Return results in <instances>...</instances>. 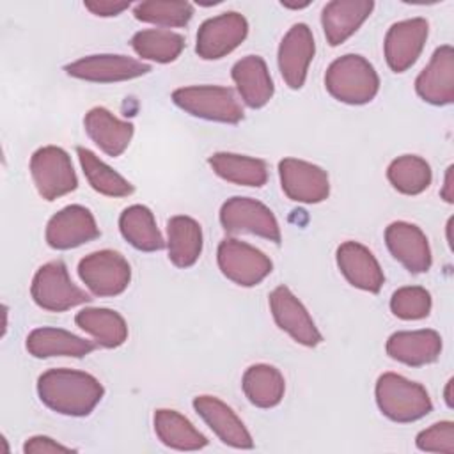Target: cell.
Returning a JSON list of instances; mask_svg holds the SVG:
<instances>
[{"mask_svg":"<svg viewBox=\"0 0 454 454\" xmlns=\"http://www.w3.org/2000/svg\"><path fill=\"white\" fill-rule=\"evenodd\" d=\"M216 261L220 271L243 287L261 284L273 270V262L264 252L236 238L222 239L216 250Z\"/></svg>","mask_w":454,"mask_h":454,"instance_id":"obj_7","label":"cell"},{"mask_svg":"<svg viewBox=\"0 0 454 454\" xmlns=\"http://www.w3.org/2000/svg\"><path fill=\"white\" fill-rule=\"evenodd\" d=\"M43 404L67 417L89 415L103 399L105 388L92 374L74 369H50L37 380Z\"/></svg>","mask_w":454,"mask_h":454,"instance_id":"obj_1","label":"cell"},{"mask_svg":"<svg viewBox=\"0 0 454 454\" xmlns=\"http://www.w3.org/2000/svg\"><path fill=\"white\" fill-rule=\"evenodd\" d=\"M270 310L275 323L296 342L307 348H316L323 340V335L319 333L310 314L289 287L278 286L270 293Z\"/></svg>","mask_w":454,"mask_h":454,"instance_id":"obj_14","label":"cell"},{"mask_svg":"<svg viewBox=\"0 0 454 454\" xmlns=\"http://www.w3.org/2000/svg\"><path fill=\"white\" fill-rule=\"evenodd\" d=\"M442 353V337L434 330L395 332L387 340V355L404 365L433 364Z\"/></svg>","mask_w":454,"mask_h":454,"instance_id":"obj_22","label":"cell"},{"mask_svg":"<svg viewBox=\"0 0 454 454\" xmlns=\"http://www.w3.org/2000/svg\"><path fill=\"white\" fill-rule=\"evenodd\" d=\"M85 9H89L92 14L101 18L117 16L122 11L129 7V2H110V0H96V2H85Z\"/></svg>","mask_w":454,"mask_h":454,"instance_id":"obj_39","label":"cell"},{"mask_svg":"<svg viewBox=\"0 0 454 454\" xmlns=\"http://www.w3.org/2000/svg\"><path fill=\"white\" fill-rule=\"evenodd\" d=\"M337 266L344 278L367 293H380L385 275L372 252L358 241H344L337 248Z\"/></svg>","mask_w":454,"mask_h":454,"instance_id":"obj_20","label":"cell"},{"mask_svg":"<svg viewBox=\"0 0 454 454\" xmlns=\"http://www.w3.org/2000/svg\"><path fill=\"white\" fill-rule=\"evenodd\" d=\"M133 14L138 21L170 28L188 25L193 16V7L190 2L181 0H147L137 4Z\"/></svg>","mask_w":454,"mask_h":454,"instance_id":"obj_35","label":"cell"},{"mask_svg":"<svg viewBox=\"0 0 454 454\" xmlns=\"http://www.w3.org/2000/svg\"><path fill=\"white\" fill-rule=\"evenodd\" d=\"M374 394L380 411L394 422H415L433 410L427 390L420 383L410 381L395 372L381 374L376 381Z\"/></svg>","mask_w":454,"mask_h":454,"instance_id":"obj_3","label":"cell"},{"mask_svg":"<svg viewBox=\"0 0 454 454\" xmlns=\"http://www.w3.org/2000/svg\"><path fill=\"white\" fill-rule=\"evenodd\" d=\"M74 323L92 335L96 344L103 348H119L128 339V325L124 317L112 309H83L76 314Z\"/></svg>","mask_w":454,"mask_h":454,"instance_id":"obj_30","label":"cell"},{"mask_svg":"<svg viewBox=\"0 0 454 454\" xmlns=\"http://www.w3.org/2000/svg\"><path fill=\"white\" fill-rule=\"evenodd\" d=\"M220 223L227 232H250L280 243V227L273 211L250 197H232L222 204Z\"/></svg>","mask_w":454,"mask_h":454,"instance_id":"obj_9","label":"cell"},{"mask_svg":"<svg viewBox=\"0 0 454 454\" xmlns=\"http://www.w3.org/2000/svg\"><path fill=\"white\" fill-rule=\"evenodd\" d=\"M83 126L90 140L108 156H121L133 137V124L117 119L103 106H96L85 114Z\"/></svg>","mask_w":454,"mask_h":454,"instance_id":"obj_23","label":"cell"},{"mask_svg":"<svg viewBox=\"0 0 454 454\" xmlns=\"http://www.w3.org/2000/svg\"><path fill=\"white\" fill-rule=\"evenodd\" d=\"M78 275L96 296H117L131 280L129 262L115 250H98L85 255L78 264Z\"/></svg>","mask_w":454,"mask_h":454,"instance_id":"obj_8","label":"cell"},{"mask_svg":"<svg viewBox=\"0 0 454 454\" xmlns=\"http://www.w3.org/2000/svg\"><path fill=\"white\" fill-rule=\"evenodd\" d=\"M154 433L158 440L176 450H199L207 445V438L176 410H156Z\"/></svg>","mask_w":454,"mask_h":454,"instance_id":"obj_29","label":"cell"},{"mask_svg":"<svg viewBox=\"0 0 454 454\" xmlns=\"http://www.w3.org/2000/svg\"><path fill=\"white\" fill-rule=\"evenodd\" d=\"M76 154L89 184L98 193L106 197H128L133 193V184L112 167H108L105 161H101L92 151L85 147H76Z\"/></svg>","mask_w":454,"mask_h":454,"instance_id":"obj_33","label":"cell"},{"mask_svg":"<svg viewBox=\"0 0 454 454\" xmlns=\"http://www.w3.org/2000/svg\"><path fill=\"white\" fill-rule=\"evenodd\" d=\"M325 87L340 103L365 105L378 94L380 76L367 59L348 53L328 66Z\"/></svg>","mask_w":454,"mask_h":454,"instance_id":"obj_2","label":"cell"},{"mask_svg":"<svg viewBox=\"0 0 454 454\" xmlns=\"http://www.w3.org/2000/svg\"><path fill=\"white\" fill-rule=\"evenodd\" d=\"M390 254L410 271L426 273L431 268V248L426 234L410 222H392L385 229Z\"/></svg>","mask_w":454,"mask_h":454,"instance_id":"obj_18","label":"cell"},{"mask_svg":"<svg viewBox=\"0 0 454 454\" xmlns=\"http://www.w3.org/2000/svg\"><path fill=\"white\" fill-rule=\"evenodd\" d=\"M417 447L424 452L454 454V424L442 420L417 434Z\"/></svg>","mask_w":454,"mask_h":454,"instance_id":"obj_37","label":"cell"},{"mask_svg":"<svg viewBox=\"0 0 454 454\" xmlns=\"http://www.w3.org/2000/svg\"><path fill=\"white\" fill-rule=\"evenodd\" d=\"M387 177L399 193L419 195L429 188L433 181V172L424 158L415 154H404L395 158L388 165Z\"/></svg>","mask_w":454,"mask_h":454,"instance_id":"obj_34","label":"cell"},{"mask_svg":"<svg viewBox=\"0 0 454 454\" xmlns=\"http://www.w3.org/2000/svg\"><path fill=\"white\" fill-rule=\"evenodd\" d=\"M247 399L257 408L277 406L286 392V381L280 371L268 364L250 365L241 380Z\"/></svg>","mask_w":454,"mask_h":454,"instance_id":"obj_31","label":"cell"},{"mask_svg":"<svg viewBox=\"0 0 454 454\" xmlns=\"http://www.w3.org/2000/svg\"><path fill=\"white\" fill-rule=\"evenodd\" d=\"M167 250L174 266H193L202 252L200 223L184 215L172 216L167 222Z\"/></svg>","mask_w":454,"mask_h":454,"instance_id":"obj_26","label":"cell"},{"mask_svg":"<svg viewBox=\"0 0 454 454\" xmlns=\"http://www.w3.org/2000/svg\"><path fill=\"white\" fill-rule=\"evenodd\" d=\"M374 9L372 0H333L323 7L321 25L330 46L349 39Z\"/></svg>","mask_w":454,"mask_h":454,"instance_id":"obj_21","label":"cell"},{"mask_svg":"<svg viewBox=\"0 0 454 454\" xmlns=\"http://www.w3.org/2000/svg\"><path fill=\"white\" fill-rule=\"evenodd\" d=\"M27 351L35 358L50 356H74L82 358L94 351L96 344L85 340L67 330L43 326L35 328L27 335Z\"/></svg>","mask_w":454,"mask_h":454,"instance_id":"obj_25","label":"cell"},{"mask_svg":"<svg viewBox=\"0 0 454 454\" xmlns=\"http://www.w3.org/2000/svg\"><path fill=\"white\" fill-rule=\"evenodd\" d=\"M450 387H452V380L447 381V387H445V403L449 408H452V397H450Z\"/></svg>","mask_w":454,"mask_h":454,"instance_id":"obj_41","label":"cell"},{"mask_svg":"<svg viewBox=\"0 0 454 454\" xmlns=\"http://www.w3.org/2000/svg\"><path fill=\"white\" fill-rule=\"evenodd\" d=\"M429 34L424 18H411L394 23L385 35V59L394 73L408 71L420 57Z\"/></svg>","mask_w":454,"mask_h":454,"instance_id":"obj_15","label":"cell"},{"mask_svg":"<svg viewBox=\"0 0 454 454\" xmlns=\"http://www.w3.org/2000/svg\"><path fill=\"white\" fill-rule=\"evenodd\" d=\"M415 90L426 103L436 106L454 101V50L450 44L434 50L431 60L415 80Z\"/></svg>","mask_w":454,"mask_h":454,"instance_id":"obj_17","label":"cell"},{"mask_svg":"<svg viewBox=\"0 0 454 454\" xmlns=\"http://www.w3.org/2000/svg\"><path fill=\"white\" fill-rule=\"evenodd\" d=\"M442 197L452 204L454 202V193H452V165L447 168L445 172V181H443V188H442Z\"/></svg>","mask_w":454,"mask_h":454,"instance_id":"obj_40","label":"cell"},{"mask_svg":"<svg viewBox=\"0 0 454 454\" xmlns=\"http://www.w3.org/2000/svg\"><path fill=\"white\" fill-rule=\"evenodd\" d=\"M232 80L236 89L250 108H262L273 96V80L270 76L264 59L259 55H247L232 66Z\"/></svg>","mask_w":454,"mask_h":454,"instance_id":"obj_24","label":"cell"},{"mask_svg":"<svg viewBox=\"0 0 454 454\" xmlns=\"http://www.w3.org/2000/svg\"><path fill=\"white\" fill-rule=\"evenodd\" d=\"M248 34L243 14L229 11L206 20L197 32L195 51L204 60H218L236 50Z\"/></svg>","mask_w":454,"mask_h":454,"instance_id":"obj_10","label":"cell"},{"mask_svg":"<svg viewBox=\"0 0 454 454\" xmlns=\"http://www.w3.org/2000/svg\"><path fill=\"white\" fill-rule=\"evenodd\" d=\"M44 238L51 248L69 250L99 238V227L87 207L73 204L50 218Z\"/></svg>","mask_w":454,"mask_h":454,"instance_id":"obj_13","label":"cell"},{"mask_svg":"<svg viewBox=\"0 0 454 454\" xmlns=\"http://www.w3.org/2000/svg\"><path fill=\"white\" fill-rule=\"evenodd\" d=\"M131 48L145 60L168 64L174 62L184 50V39L181 34L167 28H145L138 30L131 37Z\"/></svg>","mask_w":454,"mask_h":454,"instance_id":"obj_32","label":"cell"},{"mask_svg":"<svg viewBox=\"0 0 454 454\" xmlns=\"http://www.w3.org/2000/svg\"><path fill=\"white\" fill-rule=\"evenodd\" d=\"M278 176L282 192L294 202L317 204L330 193L328 174L314 163L298 158H284L278 161Z\"/></svg>","mask_w":454,"mask_h":454,"instance_id":"obj_11","label":"cell"},{"mask_svg":"<svg viewBox=\"0 0 454 454\" xmlns=\"http://www.w3.org/2000/svg\"><path fill=\"white\" fill-rule=\"evenodd\" d=\"M193 408L225 445L234 449L254 447V440L243 420L222 399L215 395H197L193 399Z\"/></svg>","mask_w":454,"mask_h":454,"instance_id":"obj_19","label":"cell"},{"mask_svg":"<svg viewBox=\"0 0 454 454\" xmlns=\"http://www.w3.org/2000/svg\"><path fill=\"white\" fill-rule=\"evenodd\" d=\"M30 294L37 307L50 312H64L92 300L89 293L73 284L66 264L59 259L43 264L35 271Z\"/></svg>","mask_w":454,"mask_h":454,"instance_id":"obj_5","label":"cell"},{"mask_svg":"<svg viewBox=\"0 0 454 454\" xmlns=\"http://www.w3.org/2000/svg\"><path fill=\"white\" fill-rule=\"evenodd\" d=\"M66 73L73 78L94 83H115L144 76L151 71L149 64L135 60L126 55H89L67 64Z\"/></svg>","mask_w":454,"mask_h":454,"instance_id":"obj_12","label":"cell"},{"mask_svg":"<svg viewBox=\"0 0 454 454\" xmlns=\"http://www.w3.org/2000/svg\"><path fill=\"white\" fill-rule=\"evenodd\" d=\"M316 53V43L305 23L293 25L278 46V69L289 89H301L309 66Z\"/></svg>","mask_w":454,"mask_h":454,"instance_id":"obj_16","label":"cell"},{"mask_svg":"<svg viewBox=\"0 0 454 454\" xmlns=\"http://www.w3.org/2000/svg\"><path fill=\"white\" fill-rule=\"evenodd\" d=\"M390 310L394 316L406 321L427 317L431 312V294L420 286L401 287L390 298Z\"/></svg>","mask_w":454,"mask_h":454,"instance_id":"obj_36","label":"cell"},{"mask_svg":"<svg viewBox=\"0 0 454 454\" xmlns=\"http://www.w3.org/2000/svg\"><path fill=\"white\" fill-rule=\"evenodd\" d=\"M30 176L44 200H55L74 192L78 186L69 154L57 145H44L32 154Z\"/></svg>","mask_w":454,"mask_h":454,"instance_id":"obj_6","label":"cell"},{"mask_svg":"<svg viewBox=\"0 0 454 454\" xmlns=\"http://www.w3.org/2000/svg\"><path fill=\"white\" fill-rule=\"evenodd\" d=\"M282 5L289 7V9H303V7L309 5V2H305V4H286V2H282Z\"/></svg>","mask_w":454,"mask_h":454,"instance_id":"obj_42","label":"cell"},{"mask_svg":"<svg viewBox=\"0 0 454 454\" xmlns=\"http://www.w3.org/2000/svg\"><path fill=\"white\" fill-rule=\"evenodd\" d=\"M119 229L122 238L137 250L156 252L165 247L154 215L147 206L133 204L126 207L119 216Z\"/></svg>","mask_w":454,"mask_h":454,"instance_id":"obj_27","label":"cell"},{"mask_svg":"<svg viewBox=\"0 0 454 454\" xmlns=\"http://www.w3.org/2000/svg\"><path fill=\"white\" fill-rule=\"evenodd\" d=\"M207 163L218 177L239 186L261 188L268 181V167L259 158L236 153H215L209 156Z\"/></svg>","mask_w":454,"mask_h":454,"instance_id":"obj_28","label":"cell"},{"mask_svg":"<svg viewBox=\"0 0 454 454\" xmlns=\"http://www.w3.org/2000/svg\"><path fill=\"white\" fill-rule=\"evenodd\" d=\"M172 101L186 114L225 124H238L243 121L245 112L229 87L220 85H192L181 87L172 92Z\"/></svg>","mask_w":454,"mask_h":454,"instance_id":"obj_4","label":"cell"},{"mask_svg":"<svg viewBox=\"0 0 454 454\" xmlns=\"http://www.w3.org/2000/svg\"><path fill=\"white\" fill-rule=\"evenodd\" d=\"M74 449L67 447V445H62L59 443L57 440L50 438V436H32L25 442L23 445V452L25 454H46V452H73Z\"/></svg>","mask_w":454,"mask_h":454,"instance_id":"obj_38","label":"cell"}]
</instances>
